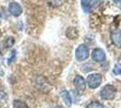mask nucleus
<instances>
[{
  "mask_svg": "<svg viewBox=\"0 0 121 108\" xmlns=\"http://www.w3.org/2000/svg\"><path fill=\"white\" fill-rule=\"evenodd\" d=\"M90 56V51L89 48L85 44H81L77 48L75 52V57L79 61H84Z\"/></svg>",
  "mask_w": 121,
  "mask_h": 108,
  "instance_id": "3",
  "label": "nucleus"
},
{
  "mask_svg": "<svg viewBox=\"0 0 121 108\" xmlns=\"http://www.w3.org/2000/svg\"><path fill=\"white\" fill-rule=\"evenodd\" d=\"M79 35V33H78V31H77V29L74 28V27H70L69 29H67V31H66V36L69 38V39H71V40H74L75 38H77Z\"/></svg>",
  "mask_w": 121,
  "mask_h": 108,
  "instance_id": "10",
  "label": "nucleus"
},
{
  "mask_svg": "<svg viewBox=\"0 0 121 108\" xmlns=\"http://www.w3.org/2000/svg\"><path fill=\"white\" fill-rule=\"evenodd\" d=\"M101 82H102V76L99 73L90 74L87 77V80H86V83L88 84L89 88L91 89H95V88H99L101 85Z\"/></svg>",
  "mask_w": 121,
  "mask_h": 108,
  "instance_id": "2",
  "label": "nucleus"
},
{
  "mask_svg": "<svg viewBox=\"0 0 121 108\" xmlns=\"http://www.w3.org/2000/svg\"><path fill=\"white\" fill-rule=\"evenodd\" d=\"M7 100V95L5 93L0 91V104H5Z\"/></svg>",
  "mask_w": 121,
  "mask_h": 108,
  "instance_id": "16",
  "label": "nucleus"
},
{
  "mask_svg": "<svg viewBox=\"0 0 121 108\" xmlns=\"http://www.w3.org/2000/svg\"><path fill=\"white\" fill-rule=\"evenodd\" d=\"M14 43H15V39L13 37H8V38L5 39L0 44L4 46L5 50H7V49H9V48H11V47L13 46Z\"/></svg>",
  "mask_w": 121,
  "mask_h": 108,
  "instance_id": "11",
  "label": "nucleus"
},
{
  "mask_svg": "<svg viewBox=\"0 0 121 108\" xmlns=\"http://www.w3.org/2000/svg\"><path fill=\"white\" fill-rule=\"evenodd\" d=\"M13 104H14V108H28V105L21 100H15L13 102Z\"/></svg>",
  "mask_w": 121,
  "mask_h": 108,
  "instance_id": "14",
  "label": "nucleus"
},
{
  "mask_svg": "<svg viewBox=\"0 0 121 108\" xmlns=\"http://www.w3.org/2000/svg\"><path fill=\"white\" fill-rule=\"evenodd\" d=\"M117 4H119V5H120V7H121V0H117Z\"/></svg>",
  "mask_w": 121,
  "mask_h": 108,
  "instance_id": "19",
  "label": "nucleus"
},
{
  "mask_svg": "<svg viewBox=\"0 0 121 108\" xmlns=\"http://www.w3.org/2000/svg\"><path fill=\"white\" fill-rule=\"evenodd\" d=\"M116 95L117 88L113 85H106L100 90V96L104 100H112L116 97Z\"/></svg>",
  "mask_w": 121,
  "mask_h": 108,
  "instance_id": "1",
  "label": "nucleus"
},
{
  "mask_svg": "<svg viewBox=\"0 0 121 108\" xmlns=\"http://www.w3.org/2000/svg\"><path fill=\"white\" fill-rule=\"evenodd\" d=\"M81 5L84 12L89 13L91 10V0H81Z\"/></svg>",
  "mask_w": 121,
  "mask_h": 108,
  "instance_id": "12",
  "label": "nucleus"
},
{
  "mask_svg": "<svg viewBox=\"0 0 121 108\" xmlns=\"http://www.w3.org/2000/svg\"><path fill=\"white\" fill-rule=\"evenodd\" d=\"M110 40L117 48H121V30L117 29L111 32Z\"/></svg>",
  "mask_w": 121,
  "mask_h": 108,
  "instance_id": "7",
  "label": "nucleus"
},
{
  "mask_svg": "<svg viewBox=\"0 0 121 108\" xmlns=\"http://www.w3.org/2000/svg\"><path fill=\"white\" fill-rule=\"evenodd\" d=\"M1 18H2V15H1V13H0V22H1Z\"/></svg>",
  "mask_w": 121,
  "mask_h": 108,
  "instance_id": "20",
  "label": "nucleus"
},
{
  "mask_svg": "<svg viewBox=\"0 0 121 108\" xmlns=\"http://www.w3.org/2000/svg\"><path fill=\"white\" fill-rule=\"evenodd\" d=\"M8 11L12 16H19L23 13V8L18 3L16 2H11L8 5Z\"/></svg>",
  "mask_w": 121,
  "mask_h": 108,
  "instance_id": "8",
  "label": "nucleus"
},
{
  "mask_svg": "<svg viewBox=\"0 0 121 108\" xmlns=\"http://www.w3.org/2000/svg\"><path fill=\"white\" fill-rule=\"evenodd\" d=\"M91 58L94 61L101 63L106 60V53L100 48H95L91 52Z\"/></svg>",
  "mask_w": 121,
  "mask_h": 108,
  "instance_id": "4",
  "label": "nucleus"
},
{
  "mask_svg": "<svg viewBox=\"0 0 121 108\" xmlns=\"http://www.w3.org/2000/svg\"><path fill=\"white\" fill-rule=\"evenodd\" d=\"M113 71H114V73H115L116 75H119V76H121V68H117L116 66L115 68L113 69Z\"/></svg>",
  "mask_w": 121,
  "mask_h": 108,
  "instance_id": "18",
  "label": "nucleus"
},
{
  "mask_svg": "<svg viewBox=\"0 0 121 108\" xmlns=\"http://www.w3.org/2000/svg\"><path fill=\"white\" fill-rule=\"evenodd\" d=\"M65 0H48V5L51 7H58L64 3Z\"/></svg>",
  "mask_w": 121,
  "mask_h": 108,
  "instance_id": "13",
  "label": "nucleus"
},
{
  "mask_svg": "<svg viewBox=\"0 0 121 108\" xmlns=\"http://www.w3.org/2000/svg\"><path fill=\"white\" fill-rule=\"evenodd\" d=\"M2 35V33H1V30H0V36Z\"/></svg>",
  "mask_w": 121,
  "mask_h": 108,
  "instance_id": "22",
  "label": "nucleus"
},
{
  "mask_svg": "<svg viewBox=\"0 0 121 108\" xmlns=\"http://www.w3.org/2000/svg\"><path fill=\"white\" fill-rule=\"evenodd\" d=\"M35 86L37 87V88H38L40 91L44 92V93L49 92L50 89L52 88V86H51L50 83L48 82L44 77H42L36 78Z\"/></svg>",
  "mask_w": 121,
  "mask_h": 108,
  "instance_id": "5",
  "label": "nucleus"
},
{
  "mask_svg": "<svg viewBox=\"0 0 121 108\" xmlns=\"http://www.w3.org/2000/svg\"><path fill=\"white\" fill-rule=\"evenodd\" d=\"M113 1H114V2H116V3L117 2V0H113Z\"/></svg>",
  "mask_w": 121,
  "mask_h": 108,
  "instance_id": "21",
  "label": "nucleus"
},
{
  "mask_svg": "<svg viewBox=\"0 0 121 108\" xmlns=\"http://www.w3.org/2000/svg\"><path fill=\"white\" fill-rule=\"evenodd\" d=\"M15 53H16L15 51H13L12 53H11L12 55H11V57L9 58V60H8V64H9V65H10L11 63L13 62V60H14V59H15Z\"/></svg>",
  "mask_w": 121,
  "mask_h": 108,
  "instance_id": "17",
  "label": "nucleus"
},
{
  "mask_svg": "<svg viewBox=\"0 0 121 108\" xmlns=\"http://www.w3.org/2000/svg\"><path fill=\"white\" fill-rule=\"evenodd\" d=\"M60 96H61V97H62V100L64 101V103L67 106H71V96H70V94L69 92L65 90V89H63L61 92H60Z\"/></svg>",
  "mask_w": 121,
  "mask_h": 108,
  "instance_id": "9",
  "label": "nucleus"
},
{
  "mask_svg": "<svg viewBox=\"0 0 121 108\" xmlns=\"http://www.w3.org/2000/svg\"><path fill=\"white\" fill-rule=\"evenodd\" d=\"M86 108H104V106L102 105V104H100L98 101H92L91 103H90Z\"/></svg>",
  "mask_w": 121,
  "mask_h": 108,
  "instance_id": "15",
  "label": "nucleus"
},
{
  "mask_svg": "<svg viewBox=\"0 0 121 108\" xmlns=\"http://www.w3.org/2000/svg\"><path fill=\"white\" fill-rule=\"evenodd\" d=\"M73 85L75 87L76 90L79 93L84 92V90L86 89V81L83 78V77H81L80 75H77L74 79H73Z\"/></svg>",
  "mask_w": 121,
  "mask_h": 108,
  "instance_id": "6",
  "label": "nucleus"
}]
</instances>
